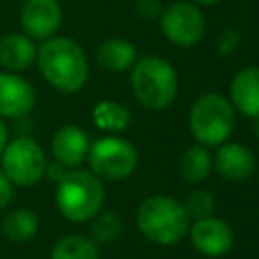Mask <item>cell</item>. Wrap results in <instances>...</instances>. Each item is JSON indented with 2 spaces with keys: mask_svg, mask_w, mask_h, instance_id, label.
<instances>
[{
  "mask_svg": "<svg viewBox=\"0 0 259 259\" xmlns=\"http://www.w3.org/2000/svg\"><path fill=\"white\" fill-rule=\"evenodd\" d=\"M0 231L8 241L26 243L38 233V217L30 208H16L2 219Z\"/></svg>",
  "mask_w": 259,
  "mask_h": 259,
  "instance_id": "ac0fdd59",
  "label": "cell"
},
{
  "mask_svg": "<svg viewBox=\"0 0 259 259\" xmlns=\"http://www.w3.org/2000/svg\"><path fill=\"white\" fill-rule=\"evenodd\" d=\"M136 12L142 18H154V16H160L162 4L160 0H136Z\"/></svg>",
  "mask_w": 259,
  "mask_h": 259,
  "instance_id": "cb8c5ba5",
  "label": "cell"
},
{
  "mask_svg": "<svg viewBox=\"0 0 259 259\" xmlns=\"http://www.w3.org/2000/svg\"><path fill=\"white\" fill-rule=\"evenodd\" d=\"M160 30L168 42L188 49L202 40L206 20L194 2H172L160 12Z\"/></svg>",
  "mask_w": 259,
  "mask_h": 259,
  "instance_id": "ba28073f",
  "label": "cell"
},
{
  "mask_svg": "<svg viewBox=\"0 0 259 259\" xmlns=\"http://www.w3.org/2000/svg\"><path fill=\"white\" fill-rule=\"evenodd\" d=\"M192 219L184 204L166 194H154L140 202L136 212L138 231L156 245H174L182 241Z\"/></svg>",
  "mask_w": 259,
  "mask_h": 259,
  "instance_id": "7a4b0ae2",
  "label": "cell"
},
{
  "mask_svg": "<svg viewBox=\"0 0 259 259\" xmlns=\"http://www.w3.org/2000/svg\"><path fill=\"white\" fill-rule=\"evenodd\" d=\"M95 59L101 69H105L109 73H123V71L132 69L134 63L138 61V51L130 40L111 36V38H105L97 47Z\"/></svg>",
  "mask_w": 259,
  "mask_h": 259,
  "instance_id": "9a60e30c",
  "label": "cell"
},
{
  "mask_svg": "<svg viewBox=\"0 0 259 259\" xmlns=\"http://www.w3.org/2000/svg\"><path fill=\"white\" fill-rule=\"evenodd\" d=\"M36 59V47L30 36L10 32L0 38V65L8 71H24Z\"/></svg>",
  "mask_w": 259,
  "mask_h": 259,
  "instance_id": "2e32d148",
  "label": "cell"
},
{
  "mask_svg": "<svg viewBox=\"0 0 259 259\" xmlns=\"http://www.w3.org/2000/svg\"><path fill=\"white\" fill-rule=\"evenodd\" d=\"M42 77L63 93H77L89 75V65L81 45L69 36H51L36 49Z\"/></svg>",
  "mask_w": 259,
  "mask_h": 259,
  "instance_id": "6da1fadb",
  "label": "cell"
},
{
  "mask_svg": "<svg viewBox=\"0 0 259 259\" xmlns=\"http://www.w3.org/2000/svg\"><path fill=\"white\" fill-rule=\"evenodd\" d=\"M239 42H241V34H239V30H235V28L229 26V28H225V30L221 32L219 42H217V51H219L221 57H227V55L235 53V49L239 47Z\"/></svg>",
  "mask_w": 259,
  "mask_h": 259,
  "instance_id": "603a6c76",
  "label": "cell"
},
{
  "mask_svg": "<svg viewBox=\"0 0 259 259\" xmlns=\"http://www.w3.org/2000/svg\"><path fill=\"white\" fill-rule=\"evenodd\" d=\"M57 206L61 214L73 223H83L93 219L105 200V190L101 180L89 170H71L59 178Z\"/></svg>",
  "mask_w": 259,
  "mask_h": 259,
  "instance_id": "277c9868",
  "label": "cell"
},
{
  "mask_svg": "<svg viewBox=\"0 0 259 259\" xmlns=\"http://www.w3.org/2000/svg\"><path fill=\"white\" fill-rule=\"evenodd\" d=\"M210 170H212V156H210L208 148L202 144H194V146L186 148L178 160V172L190 184H198V182L206 180Z\"/></svg>",
  "mask_w": 259,
  "mask_h": 259,
  "instance_id": "e0dca14e",
  "label": "cell"
},
{
  "mask_svg": "<svg viewBox=\"0 0 259 259\" xmlns=\"http://www.w3.org/2000/svg\"><path fill=\"white\" fill-rule=\"evenodd\" d=\"M231 105L235 111L259 119V67H245L231 79Z\"/></svg>",
  "mask_w": 259,
  "mask_h": 259,
  "instance_id": "5bb4252c",
  "label": "cell"
},
{
  "mask_svg": "<svg viewBox=\"0 0 259 259\" xmlns=\"http://www.w3.org/2000/svg\"><path fill=\"white\" fill-rule=\"evenodd\" d=\"M12 194H14V186H12V182L8 180V176L0 170V208H4V206L10 202Z\"/></svg>",
  "mask_w": 259,
  "mask_h": 259,
  "instance_id": "d4e9b609",
  "label": "cell"
},
{
  "mask_svg": "<svg viewBox=\"0 0 259 259\" xmlns=\"http://www.w3.org/2000/svg\"><path fill=\"white\" fill-rule=\"evenodd\" d=\"M132 89L142 107L152 111L166 109L178 93L176 69L162 57H142L132 67Z\"/></svg>",
  "mask_w": 259,
  "mask_h": 259,
  "instance_id": "3957f363",
  "label": "cell"
},
{
  "mask_svg": "<svg viewBox=\"0 0 259 259\" xmlns=\"http://www.w3.org/2000/svg\"><path fill=\"white\" fill-rule=\"evenodd\" d=\"M87 160H89L91 172L97 178L123 180L138 166V150L132 142L123 138L105 136L89 146Z\"/></svg>",
  "mask_w": 259,
  "mask_h": 259,
  "instance_id": "8992f818",
  "label": "cell"
},
{
  "mask_svg": "<svg viewBox=\"0 0 259 259\" xmlns=\"http://www.w3.org/2000/svg\"><path fill=\"white\" fill-rule=\"evenodd\" d=\"M182 204H184V208H186V212H188L190 219L210 217L212 210H214V198L206 190H192Z\"/></svg>",
  "mask_w": 259,
  "mask_h": 259,
  "instance_id": "7402d4cb",
  "label": "cell"
},
{
  "mask_svg": "<svg viewBox=\"0 0 259 259\" xmlns=\"http://www.w3.org/2000/svg\"><path fill=\"white\" fill-rule=\"evenodd\" d=\"M196 6H212V4H219L221 0H192Z\"/></svg>",
  "mask_w": 259,
  "mask_h": 259,
  "instance_id": "4316f807",
  "label": "cell"
},
{
  "mask_svg": "<svg viewBox=\"0 0 259 259\" xmlns=\"http://www.w3.org/2000/svg\"><path fill=\"white\" fill-rule=\"evenodd\" d=\"M34 101L36 93L26 79L14 73H0V115L22 117L34 107Z\"/></svg>",
  "mask_w": 259,
  "mask_h": 259,
  "instance_id": "8fae6325",
  "label": "cell"
},
{
  "mask_svg": "<svg viewBox=\"0 0 259 259\" xmlns=\"http://www.w3.org/2000/svg\"><path fill=\"white\" fill-rule=\"evenodd\" d=\"M89 136L77 125H63L55 132L51 142V152L59 166L75 168L79 166L89 154Z\"/></svg>",
  "mask_w": 259,
  "mask_h": 259,
  "instance_id": "4fadbf2b",
  "label": "cell"
},
{
  "mask_svg": "<svg viewBox=\"0 0 259 259\" xmlns=\"http://www.w3.org/2000/svg\"><path fill=\"white\" fill-rule=\"evenodd\" d=\"M93 121L99 130L103 132H109V134H117V132H123L130 127L132 123V113L125 105L117 103V101H111V99H103L99 101L93 111Z\"/></svg>",
  "mask_w": 259,
  "mask_h": 259,
  "instance_id": "d6986e66",
  "label": "cell"
},
{
  "mask_svg": "<svg viewBox=\"0 0 259 259\" xmlns=\"http://www.w3.org/2000/svg\"><path fill=\"white\" fill-rule=\"evenodd\" d=\"M93 219L95 221L91 225V233H93L95 243H111L123 231V223H121L119 214H115V212H101V214L97 212Z\"/></svg>",
  "mask_w": 259,
  "mask_h": 259,
  "instance_id": "44dd1931",
  "label": "cell"
},
{
  "mask_svg": "<svg viewBox=\"0 0 259 259\" xmlns=\"http://www.w3.org/2000/svg\"><path fill=\"white\" fill-rule=\"evenodd\" d=\"M6 142H8V132H6L4 121L0 119V154H2V150H4V146H6Z\"/></svg>",
  "mask_w": 259,
  "mask_h": 259,
  "instance_id": "484cf974",
  "label": "cell"
},
{
  "mask_svg": "<svg viewBox=\"0 0 259 259\" xmlns=\"http://www.w3.org/2000/svg\"><path fill=\"white\" fill-rule=\"evenodd\" d=\"M51 259H99V249L93 239L83 235H67L55 243Z\"/></svg>",
  "mask_w": 259,
  "mask_h": 259,
  "instance_id": "ffe728a7",
  "label": "cell"
},
{
  "mask_svg": "<svg viewBox=\"0 0 259 259\" xmlns=\"http://www.w3.org/2000/svg\"><path fill=\"white\" fill-rule=\"evenodd\" d=\"M237 123L235 107L219 93H202L188 111V130L196 144L214 148L225 144Z\"/></svg>",
  "mask_w": 259,
  "mask_h": 259,
  "instance_id": "5b68a950",
  "label": "cell"
},
{
  "mask_svg": "<svg viewBox=\"0 0 259 259\" xmlns=\"http://www.w3.org/2000/svg\"><path fill=\"white\" fill-rule=\"evenodd\" d=\"M2 172L16 186H32L47 172V156L32 138H14L6 142L2 154Z\"/></svg>",
  "mask_w": 259,
  "mask_h": 259,
  "instance_id": "52a82bcc",
  "label": "cell"
},
{
  "mask_svg": "<svg viewBox=\"0 0 259 259\" xmlns=\"http://www.w3.org/2000/svg\"><path fill=\"white\" fill-rule=\"evenodd\" d=\"M217 154L212 158V168L227 180L239 182V180H247L253 170H255V156L253 152L239 144V142H225L221 146H217Z\"/></svg>",
  "mask_w": 259,
  "mask_h": 259,
  "instance_id": "7c38bea8",
  "label": "cell"
},
{
  "mask_svg": "<svg viewBox=\"0 0 259 259\" xmlns=\"http://www.w3.org/2000/svg\"><path fill=\"white\" fill-rule=\"evenodd\" d=\"M190 237L192 247L204 257H223L233 247V229L217 217H202L190 223L186 233Z\"/></svg>",
  "mask_w": 259,
  "mask_h": 259,
  "instance_id": "9c48e42d",
  "label": "cell"
},
{
  "mask_svg": "<svg viewBox=\"0 0 259 259\" xmlns=\"http://www.w3.org/2000/svg\"><path fill=\"white\" fill-rule=\"evenodd\" d=\"M61 4L59 0H24L20 8V24L26 36L47 40L55 36L61 26Z\"/></svg>",
  "mask_w": 259,
  "mask_h": 259,
  "instance_id": "30bf717a",
  "label": "cell"
}]
</instances>
